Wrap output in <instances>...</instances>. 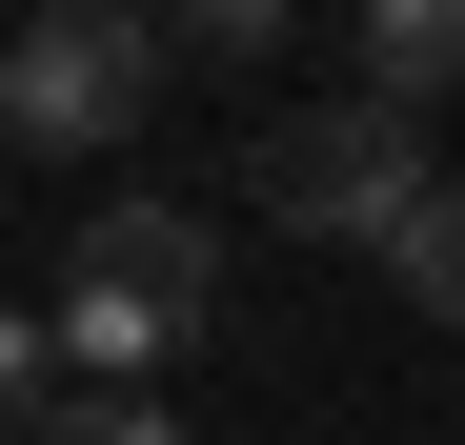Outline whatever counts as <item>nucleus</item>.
I'll list each match as a JSON object with an SVG mask.
<instances>
[{"label":"nucleus","instance_id":"1","mask_svg":"<svg viewBox=\"0 0 465 445\" xmlns=\"http://www.w3.org/2000/svg\"><path fill=\"white\" fill-rule=\"evenodd\" d=\"M203 304H223V222L203 203H102L82 263H61V304H41V344L82 364V385H163L203 344Z\"/></svg>","mask_w":465,"mask_h":445},{"label":"nucleus","instance_id":"2","mask_svg":"<svg viewBox=\"0 0 465 445\" xmlns=\"http://www.w3.org/2000/svg\"><path fill=\"white\" fill-rule=\"evenodd\" d=\"M142 102H163V21L142 0H41L0 41V142H41V163H122Z\"/></svg>","mask_w":465,"mask_h":445},{"label":"nucleus","instance_id":"3","mask_svg":"<svg viewBox=\"0 0 465 445\" xmlns=\"http://www.w3.org/2000/svg\"><path fill=\"white\" fill-rule=\"evenodd\" d=\"M445 163H425V102H324V122H263V222L303 243H384Z\"/></svg>","mask_w":465,"mask_h":445},{"label":"nucleus","instance_id":"4","mask_svg":"<svg viewBox=\"0 0 465 445\" xmlns=\"http://www.w3.org/2000/svg\"><path fill=\"white\" fill-rule=\"evenodd\" d=\"M364 21V102H445L465 82V0H344Z\"/></svg>","mask_w":465,"mask_h":445},{"label":"nucleus","instance_id":"5","mask_svg":"<svg viewBox=\"0 0 465 445\" xmlns=\"http://www.w3.org/2000/svg\"><path fill=\"white\" fill-rule=\"evenodd\" d=\"M384 283H405L425 324H465V163H445V183H425L405 222H384Z\"/></svg>","mask_w":465,"mask_h":445},{"label":"nucleus","instance_id":"6","mask_svg":"<svg viewBox=\"0 0 465 445\" xmlns=\"http://www.w3.org/2000/svg\"><path fill=\"white\" fill-rule=\"evenodd\" d=\"M21 445H183V425H163V385H82V405L41 385V405H21Z\"/></svg>","mask_w":465,"mask_h":445},{"label":"nucleus","instance_id":"7","mask_svg":"<svg viewBox=\"0 0 465 445\" xmlns=\"http://www.w3.org/2000/svg\"><path fill=\"white\" fill-rule=\"evenodd\" d=\"M283 21H303V0H183L163 41H183V61H223V82H243V61H283Z\"/></svg>","mask_w":465,"mask_h":445},{"label":"nucleus","instance_id":"8","mask_svg":"<svg viewBox=\"0 0 465 445\" xmlns=\"http://www.w3.org/2000/svg\"><path fill=\"white\" fill-rule=\"evenodd\" d=\"M41 364H61V344H41L21 304H0V425H21V405H41Z\"/></svg>","mask_w":465,"mask_h":445}]
</instances>
